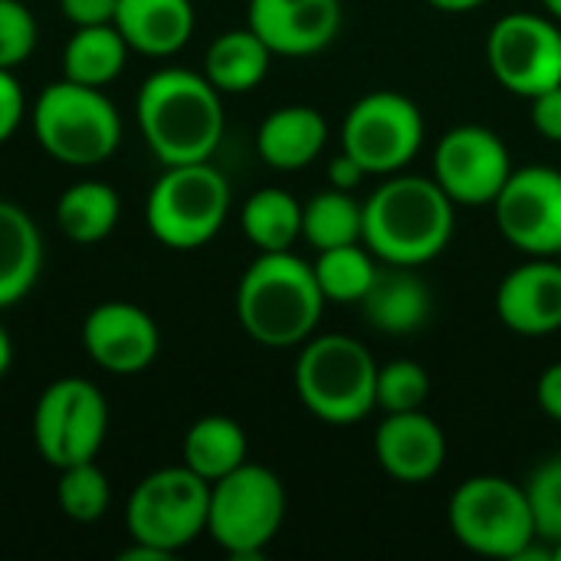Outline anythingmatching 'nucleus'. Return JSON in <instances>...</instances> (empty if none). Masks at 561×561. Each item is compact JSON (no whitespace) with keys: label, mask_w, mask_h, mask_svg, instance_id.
<instances>
[{"label":"nucleus","mask_w":561,"mask_h":561,"mask_svg":"<svg viewBox=\"0 0 561 561\" xmlns=\"http://www.w3.org/2000/svg\"><path fill=\"white\" fill-rule=\"evenodd\" d=\"M135 122L148 151L164 164L210 161L224 141V92L204 72L154 69L135 99Z\"/></svg>","instance_id":"obj_1"},{"label":"nucleus","mask_w":561,"mask_h":561,"mask_svg":"<svg viewBox=\"0 0 561 561\" xmlns=\"http://www.w3.org/2000/svg\"><path fill=\"white\" fill-rule=\"evenodd\" d=\"M362 207V243L391 266L421 270L450 247L457 230V204L434 178L421 174H388Z\"/></svg>","instance_id":"obj_2"},{"label":"nucleus","mask_w":561,"mask_h":561,"mask_svg":"<svg viewBox=\"0 0 561 561\" xmlns=\"http://www.w3.org/2000/svg\"><path fill=\"white\" fill-rule=\"evenodd\" d=\"M325 312L312 263L293 250L260 253L240 276L237 319L240 329L266 348H296L316 335Z\"/></svg>","instance_id":"obj_3"},{"label":"nucleus","mask_w":561,"mask_h":561,"mask_svg":"<svg viewBox=\"0 0 561 561\" xmlns=\"http://www.w3.org/2000/svg\"><path fill=\"white\" fill-rule=\"evenodd\" d=\"M293 378L302 408L325 424L348 427L378 408V362L352 335L306 339Z\"/></svg>","instance_id":"obj_4"},{"label":"nucleus","mask_w":561,"mask_h":561,"mask_svg":"<svg viewBox=\"0 0 561 561\" xmlns=\"http://www.w3.org/2000/svg\"><path fill=\"white\" fill-rule=\"evenodd\" d=\"M36 145L59 164L92 168L108 161L122 145V115L115 102L72 79H59L39 89L30 112Z\"/></svg>","instance_id":"obj_5"},{"label":"nucleus","mask_w":561,"mask_h":561,"mask_svg":"<svg viewBox=\"0 0 561 561\" xmlns=\"http://www.w3.org/2000/svg\"><path fill=\"white\" fill-rule=\"evenodd\" d=\"M447 526L467 552L483 559L519 561L539 539L526 486L496 473L470 477L454 490Z\"/></svg>","instance_id":"obj_6"},{"label":"nucleus","mask_w":561,"mask_h":561,"mask_svg":"<svg viewBox=\"0 0 561 561\" xmlns=\"http://www.w3.org/2000/svg\"><path fill=\"white\" fill-rule=\"evenodd\" d=\"M230 214V184L210 161L171 164L151 184L145 224L168 250L207 247Z\"/></svg>","instance_id":"obj_7"},{"label":"nucleus","mask_w":561,"mask_h":561,"mask_svg":"<svg viewBox=\"0 0 561 561\" xmlns=\"http://www.w3.org/2000/svg\"><path fill=\"white\" fill-rule=\"evenodd\" d=\"M286 519L283 480L260 463H243L210 483L207 536L237 561L263 559Z\"/></svg>","instance_id":"obj_8"},{"label":"nucleus","mask_w":561,"mask_h":561,"mask_svg":"<svg viewBox=\"0 0 561 561\" xmlns=\"http://www.w3.org/2000/svg\"><path fill=\"white\" fill-rule=\"evenodd\" d=\"M210 483L194 470L161 467L148 473L128 496L125 526L131 542H141L161 556H178L207 533Z\"/></svg>","instance_id":"obj_9"},{"label":"nucleus","mask_w":561,"mask_h":561,"mask_svg":"<svg viewBox=\"0 0 561 561\" xmlns=\"http://www.w3.org/2000/svg\"><path fill=\"white\" fill-rule=\"evenodd\" d=\"M108 434V401L85 378H56L43 388L33 408L36 454L62 470L95 460Z\"/></svg>","instance_id":"obj_10"},{"label":"nucleus","mask_w":561,"mask_h":561,"mask_svg":"<svg viewBox=\"0 0 561 561\" xmlns=\"http://www.w3.org/2000/svg\"><path fill=\"white\" fill-rule=\"evenodd\" d=\"M424 145L421 108L394 89H375L362 95L342 118V151L352 154L365 174L404 171Z\"/></svg>","instance_id":"obj_11"},{"label":"nucleus","mask_w":561,"mask_h":561,"mask_svg":"<svg viewBox=\"0 0 561 561\" xmlns=\"http://www.w3.org/2000/svg\"><path fill=\"white\" fill-rule=\"evenodd\" d=\"M486 62L493 79L519 99L561 85V23L529 10L500 16L486 36Z\"/></svg>","instance_id":"obj_12"},{"label":"nucleus","mask_w":561,"mask_h":561,"mask_svg":"<svg viewBox=\"0 0 561 561\" xmlns=\"http://www.w3.org/2000/svg\"><path fill=\"white\" fill-rule=\"evenodd\" d=\"M513 174L506 141L486 125H457L434 148V181L457 207H493Z\"/></svg>","instance_id":"obj_13"},{"label":"nucleus","mask_w":561,"mask_h":561,"mask_svg":"<svg viewBox=\"0 0 561 561\" xmlns=\"http://www.w3.org/2000/svg\"><path fill=\"white\" fill-rule=\"evenodd\" d=\"M493 217L510 247L526 256H556L561 250V171L552 164L513 168Z\"/></svg>","instance_id":"obj_14"},{"label":"nucleus","mask_w":561,"mask_h":561,"mask_svg":"<svg viewBox=\"0 0 561 561\" xmlns=\"http://www.w3.org/2000/svg\"><path fill=\"white\" fill-rule=\"evenodd\" d=\"M82 348L89 362L108 375H138L161 352L158 322L135 302H99L82 322Z\"/></svg>","instance_id":"obj_15"},{"label":"nucleus","mask_w":561,"mask_h":561,"mask_svg":"<svg viewBox=\"0 0 561 561\" xmlns=\"http://www.w3.org/2000/svg\"><path fill=\"white\" fill-rule=\"evenodd\" d=\"M247 26L273 56H316L342 30V0H250Z\"/></svg>","instance_id":"obj_16"},{"label":"nucleus","mask_w":561,"mask_h":561,"mask_svg":"<svg viewBox=\"0 0 561 561\" xmlns=\"http://www.w3.org/2000/svg\"><path fill=\"white\" fill-rule=\"evenodd\" d=\"M500 322L526 339L561 332V263L556 256H529L510 270L496 289Z\"/></svg>","instance_id":"obj_17"},{"label":"nucleus","mask_w":561,"mask_h":561,"mask_svg":"<svg viewBox=\"0 0 561 561\" xmlns=\"http://www.w3.org/2000/svg\"><path fill=\"white\" fill-rule=\"evenodd\" d=\"M375 457L391 480L417 486L444 470L447 437L440 424L431 414H424V408L385 414V421L375 431Z\"/></svg>","instance_id":"obj_18"},{"label":"nucleus","mask_w":561,"mask_h":561,"mask_svg":"<svg viewBox=\"0 0 561 561\" xmlns=\"http://www.w3.org/2000/svg\"><path fill=\"white\" fill-rule=\"evenodd\" d=\"M365 322L381 335H414L434 316V293L417 266L381 263L368 293L362 296Z\"/></svg>","instance_id":"obj_19"},{"label":"nucleus","mask_w":561,"mask_h":561,"mask_svg":"<svg viewBox=\"0 0 561 561\" xmlns=\"http://www.w3.org/2000/svg\"><path fill=\"white\" fill-rule=\"evenodd\" d=\"M112 23L131 53L168 59L191 43L197 16L191 0H118Z\"/></svg>","instance_id":"obj_20"},{"label":"nucleus","mask_w":561,"mask_h":561,"mask_svg":"<svg viewBox=\"0 0 561 561\" xmlns=\"http://www.w3.org/2000/svg\"><path fill=\"white\" fill-rule=\"evenodd\" d=\"M329 141V122L312 105H279L256 131V151L273 171L309 168Z\"/></svg>","instance_id":"obj_21"},{"label":"nucleus","mask_w":561,"mask_h":561,"mask_svg":"<svg viewBox=\"0 0 561 561\" xmlns=\"http://www.w3.org/2000/svg\"><path fill=\"white\" fill-rule=\"evenodd\" d=\"M43 273V233L13 201L0 197V312L30 296Z\"/></svg>","instance_id":"obj_22"},{"label":"nucleus","mask_w":561,"mask_h":561,"mask_svg":"<svg viewBox=\"0 0 561 561\" xmlns=\"http://www.w3.org/2000/svg\"><path fill=\"white\" fill-rule=\"evenodd\" d=\"M270 62H273V49L250 26H237L214 36L204 56V76L224 95H243L266 79Z\"/></svg>","instance_id":"obj_23"},{"label":"nucleus","mask_w":561,"mask_h":561,"mask_svg":"<svg viewBox=\"0 0 561 561\" xmlns=\"http://www.w3.org/2000/svg\"><path fill=\"white\" fill-rule=\"evenodd\" d=\"M181 457L187 470L214 483L250 460V440H247V431L233 417L207 414L187 427Z\"/></svg>","instance_id":"obj_24"},{"label":"nucleus","mask_w":561,"mask_h":561,"mask_svg":"<svg viewBox=\"0 0 561 561\" xmlns=\"http://www.w3.org/2000/svg\"><path fill=\"white\" fill-rule=\"evenodd\" d=\"M122 217L118 191L105 181H76L56 201V227L66 240L92 247L105 240Z\"/></svg>","instance_id":"obj_25"},{"label":"nucleus","mask_w":561,"mask_h":561,"mask_svg":"<svg viewBox=\"0 0 561 561\" xmlns=\"http://www.w3.org/2000/svg\"><path fill=\"white\" fill-rule=\"evenodd\" d=\"M128 43L115 30V23L76 26V33L62 46V79L105 89L115 82L128 62Z\"/></svg>","instance_id":"obj_26"},{"label":"nucleus","mask_w":561,"mask_h":561,"mask_svg":"<svg viewBox=\"0 0 561 561\" xmlns=\"http://www.w3.org/2000/svg\"><path fill=\"white\" fill-rule=\"evenodd\" d=\"M240 227L260 253L293 250V243L302 237V204L283 187H260L247 197Z\"/></svg>","instance_id":"obj_27"},{"label":"nucleus","mask_w":561,"mask_h":561,"mask_svg":"<svg viewBox=\"0 0 561 561\" xmlns=\"http://www.w3.org/2000/svg\"><path fill=\"white\" fill-rule=\"evenodd\" d=\"M365 207L352 191H319L302 204V240L319 253L345 243H362Z\"/></svg>","instance_id":"obj_28"},{"label":"nucleus","mask_w":561,"mask_h":561,"mask_svg":"<svg viewBox=\"0 0 561 561\" xmlns=\"http://www.w3.org/2000/svg\"><path fill=\"white\" fill-rule=\"evenodd\" d=\"M378 266H381V260L365 243L319 250V256L312 263L325 302H335V306H352V302L358 306L362 296L368 293Z\"/></svg>","instance_id":"obj_29"},{"label":"nucleus","mask_w":561,"mask_h":561,"mask_svg":"<svg viewBox=\"0 0 561 561\" xmlns=\"http://www.w3.org/2000/svg\"><path fill=\"white\" fill-rule=\"evenodd\" d=\"M56 503H59L62 516L72 523H82V526L99 523L112 503L108 477L102 473V467L95 460L62 467L59 483H56Z\"/></svg>","instance_id":"obj_30"},{"label":"nucleus","mask_w":561,"mask_h":561,"mask_svg":"<svg viewBox=\"0 0 561 561\" xmlns=\"http://www.w3.org/2000/svg\"><path fill=\"white\" fill-rule=\"evenodd\" d=\"M431 398V375L421 362L394 358L378 368V408L385 414L421 411Z\"/></svg>","instance_id":"obj_31"},{"label":"nucleus","mask_w":561,"mask_h":561,"mask_svg":"<svg viewBox=\"0 0 561 561\" xmlns=\"http://www.w3.org/2000/svg\"><path fill=\"white\" fill-rule=\"evenodd\" d=\"M526 496L533 506L536 533L542 542H559L561 539V454L542 460L529 480H526Z\"/></svg>","instance_id":"obj_32"},{"label":"nucleus","mask_w":561,"mask_h":561,"mask_svg":"<svg viewBox=\"0 0 561 561\" xmlns=\"http://www.w3.org/2000/svg\"><path fill=\"white\" fill-rule=\"evenodd\" d=\"M39 39L33 10L23 0H0V69L23 66Z\"/></svg>","instance_id":"obj_33"},{"label":"nucleus","mask_w":561,"mask_h":561,"mask_svg":"<svg viewBox=\"0 0 561 561\" xmlns=\"http://www.w3.org/2000/svg\"><path fill=\"white\" fill-rule=\"evenodd\" d=\"M23 112H26V99L20 79L13 76V69H0V145L16 135Z\"/></svg>","instance_id":"obj_34"},{"label":"nucleus","mask_w":561,"mask_h":561,"mask_svg":"<svg viewBox=\"0 0 561 561\" xmlns=\"http://www.w3.org/2000/svg\"><path fill=\"white\" fill-rule=\"evenodd\" d=\"M529 118L542 138L561 145V85H552L529 99Z\"/></svg>","instance_id":"obj_35"},{"label":"nucleus","mask_w":561,"mask_h":561,"mask_svg":"<svg viewBox=\"0 0 561 561\" xmlns=\"http://www.w3.org/2000/svg\"><path fill=\"white\" fill-rule=\"evenodd\" d=\"M115 7H118V0H59V10H62V16L72 26L112 23L115 20Z\"/></svg>","instance_id":"obj_36"},{"label":"nucleus","mask_w":561,"mask_h":561,"mask_svg":"<svg viewBox=\"0 0 561 561\" xmlns=\"http://www.w3.org/2000/svg\"><path fill=\"white\" fill-rule=\"evenodd\" d=\"M536 401H539V408H542L546 417H552V421H559L561 424V362L549 365V368L539 375Z\"/></svg>","instance_id":"obj_37"},{"label":"nucleus","mask_w":561,"mask_h":561,"mask_svg":"<svg viewBox=\"0 0 561 561\" xmlns=\"http://www.w3.org/2000/svg\"><path fill=\"white\" fill-rule=\"evenodd\" d=\"M365 178H368L365 168L352 154H345V151H339L329 161V187H335V191H355Z\"/></svg>","instance_id":"obj_38"},{"label":"nucleus","mask_w":561,"mask_h":561,"mask_svg":"<svg viewBox=\"0 0 561 561\" xmlns=\"http://www.w3.org/2000/svg\"><path fill=\"white\" fill-rule=\"evenodd\" d=\"M427 3L434 10H440V13H473L483 3H490V0H427Z\"/></svg>","instance_id":"obj_39"},{"label":"nucleus","mask_w":561,"mask_h":561,"mask_svg":"<svg viewBox=\"0 0 561 561\" xmlns=\"http://www.w3.org/2000/svg\"><path fill=\"white\" fill-rule=\"evenodd\" d=\"M10 365H13V342H10L7 329L0 325V381H3V375L10 371Z\"/></svg>","instance_id":"obj_40"},{"label":"nucleus","mask_w":561,"mask_h":561,"mask_svg":"<svg viewBox=\"0 0 561 561\" xmlns=\"http://www.w3.org/2000/svg\"><path fill=\"white\" fill-rule=\"evenodd\" d=\"M542 10H546L556 23H561V0H542Z\"/></svg>","instance_id":"obj_41"},{"label":"nucleus","mask_w":561,"mask_h":561,"mask_svg":"<svg viewBox=\"0 0 561 561\" xmlns=\"http://www.w3.org/2000/svg\"><path fill=\"white\" fill-rule=\"evenodd\" d=\"M552 561H561V539L559 542H552Z\"/></svg>","instance_id":"obj_42"},{"label":"nucleus","mask_w":561,"mask_h":561,"mask_svg":"<svg viewBox=\"0 0 561 561\" xmlns=\"http://www.w3.org/2000/svg\"><path fill=\"white\" fill-rule=\"evenodd\" d=\"M556 260H559V263H561V250H559V253H556Z\"/></svg>","instance_id":"obj_43"}]
</instances>
